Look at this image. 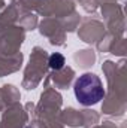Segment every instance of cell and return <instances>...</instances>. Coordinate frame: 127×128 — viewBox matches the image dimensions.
Returning <instances> with one entry per match:
<instances>
[{"label":"cell","instance_id":"6da1fadb","mask_svg":"<svg viewBox=\"0 0 127 128\" xmlns=\"http://www.w3.org/2000/svg\"><path fill=\"white\" fill-rule=\"evenodd\" d=\"M73 91H75L76 100L82 106L97 104L105 97L103 84L99 79V76H96L94 73H85V74L79 76L75 82Z\"/></svg>","mask_w":127,"mask_h":128},{"label":"cell","instance_id":"7a4b0ae2","mask_svg":"<svg viewBox=\"0 0 127 128\" xmlns=\"http://www.w3.org/2000/svg\"><path fill=\"white\" fill-rule=\"evenodd\" d=\"M48 64H49V67L52 70H60V68H63V66H64V57L61 54H52L49 57Z\"/></svg>","mask_w":127,"mask_h":128}]
</instances>
